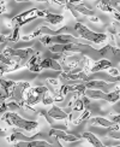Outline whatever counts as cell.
Listing matches in <instances>:
<instances>
[{
    "label": "cell",
    "mask_w": 120,
    "mask_h": 147,
    "mask_svg": "<svg viewBox=\"0 0 120 147\" xmlns=\"http://www.w3.org/2000/svg\"><path fill=\"white\" fill-rule=\"evenodd\" d=\"M4 122H6L9 125H13L16 128L24 131H33L35 129H37L39 123L35 121H28L25 118L21 117L19 115H17L16 112H5L4 116L1 117Z\"/></svg>",
    "instance_id": "cell-1"
},
{
    "label": "cell",
    "mask_w": 120,
    "mask_h": 147,
    "mask_svg": "<svg viewBox=\"0 0 120 147\" xmlns=\"http://www.w3.org/2000/svg\"><path fill=\"white\" fill-rule=\"evenodd\" d=\"M75 30L77 32L78 36L83 40H87L89 42H94V44H102L108 40V35L105 33H96L90 30L87 26H84L83 23L81 22H77L75 24Z\"/></svg>",
    "instance_id": "cell-2"
},
{
    "label": "cell",
    "mask_w": 120,
    "mask_h": 147,
    "mask_svg": "<svg viewBox=\"0 0 120 147\" xmlns=\"http://www.w3.org/2000/svg\"><path fill=\"white\" fill-rule=\"evenodd\" d=\"M49 51L53 53H84V52H91L95 51L94 48L87 45V44H81V42H73V44H67V45H53L49 47Z\"/></svg>",
    "instance_id": "cell-3"
},
{
    "label": "cell",
    "mask_w": 120,
    "mask_h": 147,
    "mask_svg": "<svg viewBox=\"0 0 120 147\" xmlns=\"http://www.w3.org/2000/svg\"><path fill=\"white\" fill-rule=\"evenodd\" d=\"M3 53L6 57H9L11 60L13 58H17L18 60L16 62V64H19L21 66H25V64L28 63V60L31 58L34 54L36 53L31 47L29 48H19V50H15V48L11 47H6L3 51Z\"/></svg>",
    "instance_id": "cell-4"
},
{
    "label": "cell",
    "mask_w": 120,
    "mask_h": 147,
    "mask_svg": "<svg viewBox=\"0 0 120 147\" xmlns=\"http://www.w3.org/2000/svg\"><path fill=\"white\" fill-rule=\"evenodd\" d=\"M45 16V10H39V9H30L28 11H24L22 13L15 16L11 20L12 22V26L17 27V28H21L25 24L30 23L31 21L36 20V18H40V17H43Z\"/></svg>",
    "instance_id": "cell-5"
},
{
    "label": "cell",
    "mask_w": 120,
    "mask_h": 147,
    "mask_svg": "<svg viewBox=\"0 0 120 147\" xmlns=\"http://www.w3.org/2000/svg\"><path fill=\"white\" fill-rule=\"evenodd\" d=\"M40 42L45 46H47V45H67V44H73V42L85 44V42H83L81 39L75 38V36L69 35V34H59V35H53V36L45 35L40 39Z\"/></svg>",
    "instance_id": "cell-6"
},
{
    "label": "cell",
    "mask_w": 120,
    "mask_h": 147,
    "mask_svg": "<svg viewBox=\"0 0 120 147\" xmlns=\"http://www.w3.org/2000/svg\"><path fill=\"white\" fill-rule=\"evenodd\" d=\"M84 95L89 98V99H102L111 104H114L119 100L120 90H119V86H117L115 89L109 92V93H103L102 90H99V89H85Z\"/></svg>",
    "instance_id": "cell-7"
},
{
    "label": "cell",
    "mask_w": 120,
    "mask_h": 147,
    "mask_svg": "<svg viewBox=\"0 0 120 147\" xmlns=\"http://www.w3.org/2000/svg\"><path fill=\"white\" fill-rule=\"evenodd\" d=\"M48 93V87L46 86H36V87H30L25 94V102L29 106L37 105L42 101L43 96Z\"/></svg>",
    "instance_id": "cell-8"
},
{
    "label": "cell",
    "mask_w": 120,
    "mask_h": 147,
    "mask_svg": "<svg viewBox=\"0 0 120 147\" xmlns=\"http://www.w3.org/2000/svg\"><path fill=\"white\" fill-rule=\"evenodd\" d=\"M30 87H31V84H30L29 82H17L10 99L12 101H16L18 105L25 102V94H27V92L29 90Z\"/></svg>",
    "instance_id": "cell-9"
},
{
    "label": "cell",
    "mask_w": 120,
    "mask_h": 147,
    "mask_svg": "<svg viewBox=\"0 0 120 147\" xmlns=\"http://www.w3.org/2000/svg\"><path fill=\"white\" fill-rule=\"evenodd\" d=\"M60 80H64V81H73L75 84L78 83H84L89 81V76L85 71H78V72H64L60 71L59 75Z\"/></svg>",
    "instance_id": "cell-10"
},
{
    "label": "cell",
    "mask_w": 120,
    "mask_h": 147,
    "mask_svg": "<svg viewBox=\"0 0 120 147\" xmlns=\"http://www.w3.org/2000/svg\"><path fill=\"white\" fill-rule=\"evenodd\" d=\"M83 84L87 89H99L103 93H109V89H113V83H108L103 80H89Z\"/></svg>",
    "instance_id": "cell-11"
},
{
    "label": "cell",
    "mask_w": 120,
    "mask_h": 147,
    "mask_svg": "<svg viewBox=\"0 0 120 147\" xmlns=\"http://www.w3.org/2000/svg\"><path fill=\"white\" fill-rule=\"evenodd\" d=\"M49 136H54L57 138L58 140H63L65 142H76V141H79L82 138L77 136V135H72V134H67L65 130L61 129H55V128H52L48 133Z\"/></svg>",
    "instance_id": "cell-12"
},
{
    "label": "cell",
    "mask_w": 120,
    "mask_h": 147,
    "mask_svg": "<svg viewBox=\"0 0 120 147\" xmlns=\"http://www.w3.org/2000/svg\"><path fill=\"white\" fill-rule=\"evenodd\" d=\"M40 68L41 70H43V69H52L54 71H61L63 70V66L59 64L58 60L55 59H53V58H45V59H41V62H40Z\"/></svg>",
    "instance_id": "cell-13"
},
{
    "label": "cell",
    "mask_w": 120,
    "mask_h": 147,
    "mask_svg": "<svg viewBox=\"0 0 120 147\" xmlns=\"http://www.w3.org/2000/svg\"><path fill=\"white\" fill-rule=\"evenodd\" d=\"M112 66H113V64H112V62H111L109 59L102 58V59L97 60V62L94 63L91 66H90L89 71L93 72V74H95V72H99V71H101V70H107V69L112 68Z\"/></svg>",
    "instance_id": "cell-14"
},
{
    "label": "cell",
    "mask_w": 120,
    "mask_h": 147,
    "mask_svg": "<svg viewBox=\"0 0 120 147\" xmlns=\"http://www.w3.org/2000/svg\"><path fill=\"white\" fill-rule=\"evenodd\" d=\"M41 53L40 52H36L34 56L28 60V63L25 64V66H28V69L31 71V72H36L39 74L41 72V68H40V62H41Z\"/></svg>",
    "instance_id": "cell-15"
},
{
    "label": "cell",
    "mask_w": 120,
    "mask_h": 147,
    "mask_svg": "<svg viewBox=\"0 0 120 147\" xmlns=\"http://www.w3.org/2000/svg\"><path fill=\"white\" fill-rule=\"evenodd\" d=\"M16 84H17V82H15V81H11V80H5L3 77H0V89H1L6 95H7L9 99L12 95V92H13Z\"/></svg>",
    "instance_id": "cell-16"
},
{
    "label": "cell",
    "mask_w": 120,
    "mask_h": 147,
    "mask_svg": "<svg viewBox=\"0 0 120 147\" xmlns=\"http://www.w3.org/2000/svg\"><path fill=\"white\" fill-rule=\"evenodd\" d=\"M47 113L53 121H55V119H67V117H69L67 112L63 111L59 106H55V105H52V107L49 109V111H48Z\"/></svg>",
    "instance_id": "cell-17"
},
{
    "label": "cell",
    "mask_w": 120,
    "mask_h": 147,
    "mask_svg": "<svg viewBox=\"0 0 120 147\" xmlns=\"http://www.w3.org/2000/svg\"><path fill=\"white\" fill-rule=\"evenodd\" d=\"M43 18L46 20V22H48L52 26H58L61 22H64V16L61 15H55V13H52L48 10H45V16Z\"/></svg>",
    "instance_id": "cell-18"
},
{
    "label": "cell",
    "mask_w": 120,
    "mask_h": 147,
    "mask_svg": "<svg viewBox=\"0 0 120 147\" xmlns=\"http://www.w3.org/2000/svg\"><path fill=\"white\" fill-rule=\"evenodd\" d=\"M82 139H84L87 142H89L90 145H91L93 147H102L103 146V144H102L100 140H99V138L96 136V135H94L93 133H90V131H85V133H83L82 134Z\"/></svg>",
    "instance_id": "cell-19"
},
{
    "label": "cell",
    "mask_w": 120,
    "mask_h": 147,
    "mask_svg": "<svg viewBox=\"0 0 120 147\" xmlns=\"http://www.w3.org/2000/svg\"><path fill=\"white\" fill-rule=\"evenodd\" d=\"M90 123L93 125H101L103 128H112L114 125L113 122H111L108 118L105 117H101V116H97V117H94V118H90Z\"/></svg>",
    "instance_id": "cell-20"
},
{
    "label": "cell",
    "mask_w": 120,
    "mask_h": 147,
    "mask_svg": "<svg viewBox=\"0 0 120 147\" xmlns=\"http://www.w3.org/2000/svg\"><path fill=\"white\" fill-rule=\"evenodd\" d=\"M73 9H75L79 15L89 16V17L95 16V12H94L91 9H89L88 6H85L84 4H77V5H73Z\"/></svg>",
    "instance_id": "cell-21"
},
{
    "label": "cell",
    "mask_w": 120,
    "mask_h": 147,
    "mask_svg": "<svg viewBox=\"0 0 120 147\" xmlns=\"http://www.w3.org/2000/svg\"><path fill=\"white\" fill-rule=\"evenodd\" d=\"M6 141L7 142H17V141H29V138L23 135L19 131H13L10 136L6 138Z\"/></svg>",
    "instance_id": "cell-22"
},
{
    "label": "cell",
    "mask_w": 120,
    "mask_h": 147,
    "mask_svg": "<svg viewBox=\"0 0 120 147\" xmlns=\"http://www.w3.org/2000/svg\"><path fill=\"white\" fill-rule=\"evenodd\" d=\"M99 53L103 57H113L118 53V47H114L112 45H107L103 48H101V50L99 51Z\"/></svg>",
    "instance_id": "cell-23"
},
{
    "label": "cell",
    "mask_w": 120,
    "mask_h": 147,
    "mask_svg": "<svg viewBox=\"0 0 120 147\" xmlns=\"http://www.w3.org/2000/svg\"><path fill=\"white\" fill-rule=\"evenodd\" d=\"M96 5L103 12H114V9L111 6V0H99Z\"/></svg>",
    "instance_id": "cell-24"
},
{
    "label": "cell",
    "mask_w": 120,
    "mask_h": 147,
    "mask_svg": "<svg viewBox=\"0 0 120 147\" xmlns=\"http://www.w3.org/2000/svg\"><path fill=\"white\" fill-rule=\"evenodd\" d=\"M90 116H91V111H90L89 109H84V112L79 116V117H78V119L73 121V123H75V124H79V123H82V122L89 119Z\"/></svg>",
    "instance_id": "cell-25"
},
{
    "label": "cell",
    "mask_w": 120,
    "mask_h": 147,
    "mask_svg": "<svg viewBox=\"0 0 120 147\" xmlns=\"http://www.w3.org/2000/svg\"><path fill=\"white\" fill-rule=\"evenodd\" d=\"M19 39H21V36H19V28L15 27V28H13V32H12V34H11L10 36H7V41L17 42Z\"/></svg>",
    "instance_id": "cell-26"
},
{
    "label": "cell",
    "mask_w": 120,
    "mask_h": 147,
    "mask_svg": "<svg viewBox=\"0 0 120 147\" xmlns=\"http://www.w3.org/2000/svg\"><path fill=\"white\" fill-rule=\"evenodd\" d=\"M73 111H82V110H84V104L82 101V98H77V99L73 101Z\"/></svg>",
    "instance_id": "cell-27"
},
{
    "label": "cell",
    "mask_w": 120,
    "mask_h": 147,
    "mask_svg": "<svg viewBox=\"0 0 120 147\" xmlns=\"http://www.w3.org/2000/svg\"><path fill=\"white\" fill-rule=\"evenodd\" d=\"M41 102H42V104H45V105H53V104H54V98L51 96L49 94L47 93V94L43 96V99H42Z\"/></svg>",
    "instance_id": "cell-28"
},
{
    "label": "cell",
    "mask_w": 120,
    "mask_h": 147,
    "mask_svg": "<svg viewBox=\"0 0 120 147\" xmlns=\"http://www.w3.org/2000/svg\"><path fill=\"white\" fill-rule=\"evenodd\" d=\"M39 35H41V34H40V32H39V30H35V32H34L33 34H30V35H25V36H22L21 40H23V41H29V40H31V39H35L36 36H39Z\"/></svg>",
    "instance_id": "cell-29"
},
{
    "label": "cell",
    "mask_w": 120,
    "mask_h": 147,
    "mask_svg": "<svg viewBox=\"0 0 120 147\" xmlns=\"http://www.w3.org/2000/svg\"><path fill=\"white\" fill-rule=\"evenodd\" d=\"M107 71H108V74H109L111 76H115V77H118L119 76V70L117 69V68H109V69H107Z\"/></svg>",
    "instance_id": "cell-30"
},
{
    "label": "cell",
    "mask_w": 120,
    "mask_h": 147,
    "mask_svg": "<svg viewBox=\"0 0 120 147\" xmlns=\"http://www.w3.org/2000/svg\"><path fill=\"white\" fill-rule=\"evenodd\" d=\"M9 68H10V66H7V65H5V64H1V63H0V77H3L4 74H6V72L9 71Z\"/></svg>",
    "instance_id": "cell-31"
},
{
    "label": "cell",
    "mask_w": 120,
    "mask_h": 147,
    "mask_svg": "<svg viewBox=\"0 0 120 147\" xmlns=\"http://www.w3.org/2000/svg\"><path fill=\"white\" fill-rule=\"evenodd\" d=\"M40 115H41V116H43V117L47 119V122H48V123H49V124H53V123H54V121H53V119L49 117V116H48V113H47V112L41 111V112H40Z\"/></svg>",
    "instance_id": "cell-32"
},
{
    "label": "cell",
    "mask_w": 120,
    "mask_h": 147,
    "mask_svg": "<svg viewBox=\"0 0 120 147\" xmlns=\"http://www.w3.org/2000/svg\"><path fill=\"white\" fill-rule=\"evenodd\" d=\"M17 3H29V1H39V3H51V0H16Z\"/></svg>",
    "instance_id": "cell-33"
},
{
    "label": "cell",
    "mask_w": 120,
    "mask_h": 147,
    "mask_svg": "<svg viewBox=\"0 0 120 147\" xmlns=\"http://www.w3.org/2000/svg\"><path fill=\"white\" fill-rule=\"evenodd\" d=\"M48 83H51L53 87H58L59 86V81L55 80V78H48Z\"/></svg>",
    "instance_id": "cell-34"
},
{
    "label": "cell",
    "mask_w": 120,
    "mask_h": 147,
    "mask_svg": "<svg viewBox=\"0 0 120 147\" xmlns=\"http://www.w3.org/2000/svg\"><path fill=\"white\" fill-rule=\"evenodd\" d=\"M5 10H6V1H0V15L3 13V12H5Z\"/></svg>",
    "instance_id": "cell-35"
},
{
    "label": "cell",
    "mask_w": 120,
    "mask_h": 147,
    "mask_svg": "<svg viewBox=\"0 0 120 147\" xmlns=\"http://www.w3.org/2000/svg\"><path fill=\"white\" fill-rule=\"evenodd\" d=\"M6 41H7V36H5L4 34L0 33V44H4Z\"/></svg>",
    "instance_id": "cell-36"
},
{
    "label": "cell",
    "mask_w": 120,
    "mask_h": 147,
    "mask_svg": "<svg viewBox=\"0 0 120 147\" xmlns=\"http://www.w3.org/2000/svg\"><path fill=\"white\" fill-rule=\"evenodd\" d=\"M90 22H93V23H100V18L96 17V16H93V17H90Z\"/></svg>",
    "instance_id": "cell-37"
},
{
    "label": "cell",
    "mask_w": 120,
    "mask_h": 147,
    "mask_svg": "<svg viewBox=\"0 0 120 147\" xmlns=\"http://www.w3.org/2000/svg\"><path fill=\"white\" fill-rule=\"evenodd\" d=\"M69 3L72 5H77L78 3H82V0H69Z\"/></svg>",
    "instance_id": "cell-38"
},
{
    "label": "cell",
    "mask_w": 120,
    "mask_h": 147,
    "mask_svg": "<svg viewBox=\"0 0 120 147\" xmlns=\"http://www.w3.org/2000/svg\"><path fill=\"white\" fill-rule=\"evenodd\" d=\"M113 13H114V17H115L117 22H119V11H114Z\"/></svg>",
    "instance_id": "cell-39"
},
{
    "label": "cell",
    "mask_w": 120,
    "mask_h": 147,
    "mask_svg": "<svg viewBox=\"0 0 120 147\" xmlns=\"http://www.w3.org/2000/svg\"><path fill=\"white\" fill-rule=\"evenodd\" d=\"M102 147H108V146H105V145H103V146H102ZM115 147H119V146H115Z\"/></svg>",
    "instance_id": "cell-40"
},
{
    "label": "cell",
    "mask_w": 120,
    "mask_h": 147,
    "mask_svg": "<svg viewBox=\"0 0 120 147\" xmlns=\"http://www.w3.org/2000/svg\"><path fill=\"white\" fill-rule=\"evenodd\" d=\"M96 1H99V0H96Z\"/></svg>",
    "instance_id": "cell-41"
}]
</instances>
